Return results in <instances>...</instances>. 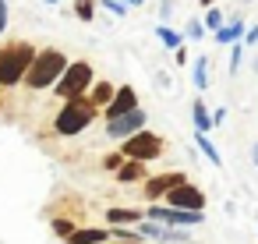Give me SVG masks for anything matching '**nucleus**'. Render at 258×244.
Segmentation results:
<instances>
[{"mask_svg": "<svg viewBox=\"0 0 258 244\" xmlns=\"http://www.w3.org/2000/svg\"><path fill=\"white\" fill-rule=\"evenodd\" d=\"M4 29H8V4L0 0V36H4Z\"/></svg>", "mask_w": 258, "mask_h": 244, "instance_id": "nucleus-26", "label": "nucleus"}, {"mask_svg": "<svg viewBox=\"0 0 258 244\" xmlns=\"http://www.w3.org/2000/svg\"><path fill=\"white\" fill-rule=\"evenodd\" d=\"M163 152V142H159V135H152V131H135L131 138H124V156L127 159H142V163H149V159H156Z\"/></svg>", "mask_w": 258, "mask_h": 244, "instance_id": "nucleus-6", "label": "nucleus"}, {"mask_svg": "<svg viewBox=\"0 0 258 244\" xmlns=\"http://www.w3.org/2000/svg\"><path fill=\"white\" fill-rule=\"evenodd\" d=\"M177 184H184V173H159V177L145 180V195H149V198H159V195H166V191L177 188Z\"/></svg>", "mask_w": 258, "mask_h": 244, "instance_id": "nucleus-10", "label": "nucleus"}, {"mask_svg": "<svg viewBox=\"0 0 258 244\" xmlns=\"http://www.w3.org/2000/svg\"><path fill=\"white\" fill-rule=\"evenodd\" d=\"M89 85H92V68H89L85 60H75V64H68L64 75L53 82V92L64 96V99H75V96H82Z\"/></svg>", "mask_w": 258, "mask_h": 244, "instance_id": "nucleus-4", "label": "nucleus"}, {"mask_svg": "<svg viewBox=\"0 0 258 244\" xmlns=\"http://www.w3.org/2000/svg\"><path fill=\"white\" fill-rule=\"evenodd\" d=\"M251 163L258 166V142H254V149H251Z\"/></svg>", "mask_w": 258, "mask_h": 244, "instance_id": "nucleus-29", "label": "nucleus"}, {"mask_svg": "<svg viewBox=\"0 0 258 244\" xmlns=\"http://www.w3.org/2000/svg\"><path fill=\"white\" fill-rule=\"evenodd\" d=\"M75 15H78L82 22H92V15H96V8H92V0H78V4H75Z\"/></svg>", "mask_w": 258, "mask_h": 244, "instance_id": "nucleus-21", "label": "nucleus"}, {"mask_svg": "<svg viewBox=\"0 0 258 244\" xmlns=\"http://www.w3.org/2000/svg\"><path fill=\"white\" fill-rule=\"evenodd\" d=\"M191 117H195V131H212V117H209V110H205L202 99L191 103Z\"/></svg>", "mask_w": 258, "mask_h": 244, "instance_id": "nucleus-14", "label": "nucleus"}, {"mask_svg": "<svg viewBox=\"0 0 258 244\" xmlns=\"http://www.w3.org/2000/svg\"><path fill=\"white\" fill-rule=\"evenodd\" d=\"M64 68H68V57L60 50H39L25 71V82H29V89H53V82L64 75Z\"/></svg>", "mask_w": 258, "mask_h": 244, "instance_id": "nucleus-1", "label": "nucleus"}, {"mask_svg": "<svg viewBox=\"0 0 258 244\" xmlns=\"http://www.w3.org/2000/svg\"><path fill=\"white\" fill-rule=\"evenodd\" d=\"M202 36H205V25L191 18V22H187V39H202Z\"/></svg>", "mask_w": 258, "mask_h": 244, "instance_id": "nucleus-24", "label": "nucleus"}, {"mask_svg": "<svg viewBox=\"0 0 258 244\" xmlns=\"http://www.w3.org/2000/svg\"><path fill=\"white\" fill-rule=\"evenodd\" d=\"M120 163H124V152H120V156H106V170H117Z\"/></svg>", "mask_w": 258, "mask_h": 244, "instance_id": "nucleus-27", "label": "nucleus"}, {"mask_svg": "<svg viewBox=\"0 0 258 244\" xmlns=\"http://www.w3.org/2000/svg\"><path fill=\"white\" fill-rule=\"evenodd\" d=\"M99 240H106V230H75L68 237V244H99Z\"/></svg>", "mask_w": 258, "mask_h": 244, "instance_id": "nucleus-16", "label": "nucleus"}, {"mask_svg": "<svg viewBox=\"0 0 258 244\" xmlns=\"http://www.w3.org/2000/svg\"><path fill=\"white\" fill-rule=\"evenodd\" d=\"M202 4H205V8H212V4H216V0H202Z\"/></svg>", "mask_w": 258, "mask_h": 244, "instance_id": "nucleus-32", "label": "nucleus"}, {"mask_svg": "<svg viewBox=\"0 0 258 244\" xmlns=\"http://www.w3.org/2000/svg\"><path fill=\"white\" fill-rule=\"evenodd\" d=\"M240 64H244V46H240V39H237V43H230V71L237 75Z\"/></svg>", "mask_w": 258, "mask_h": 244, "instance_id": "nucleus-20", "label": "nucleus"}, {"mask_svg": "<svg viewBox=\"0 0 258 244\" xmlns=\"http://www.w3.org/2000/svg\"><path fill=\"white\" fill-rule=\"evenodd\" d=\"M53 230H57L60 237H71V233H75V226H71V219H53Z\"/></svg>", "mask_w": 258, "mask_h": 244, "instance_id": "nucleus-25", "label": "nucleus"}, {"mask_svg": "<svg viewBox=\"0 0 258 244\" xmlns=\"http://www.w3.org/2000/svg\"><path fill=\"white\" fill-rule=\"evenodd\" d=\"M191 78H195V89H198V92L209 89V60H205V57L195 60V75H191Z\"/></svg>", "mask_w": 258, "mask_h": 244, "instance_id": "nucleus-18", "label": "nucleus"}, {"mask_svg": "<svg viewBox=\"0 0 258 244\" xmlns=\"http://www.w3.org/2000/svg\"><path fill=\"white\" fill-rule=\"evenodd\" d=\"M124 4H127V8H142V4H145V0H124Z\"/></svg>", "mask_w": 258, "mask_h": 244, "instance_id": "nucleus-30", "label": "nucleus"}, {"mask_svg": "<svg viewBox=\"0 0 258 244\" xmlns=\"http://www.w3.org/2000/svg\"><path fill=\"white\" fill-rule=\"evenodd\" d=\"M166 202L177 205V209H205V195H202L198 188H191L187 180L177 184V188H170V191H166Z\"/></svg>", "mask_w": 258, "mask_h": 244, "instance_id": "nucleus-8", "label": "nucleus"}, {"mask_svg": "<svg viewBox=\"0 0 258 244\" xmlns=\"http://www.w3.org/2000/svg\"><path fill=\"white\" fill-rule=\"evenodd\" d=\"M99 244H131V240H99Z\"/></svg>", "mask_w": 258, "mask_h": 244, "instance_id": "nucleus-31", "label": "nucleus"}, {"mask_svg": "<svg viewBox=\"0 0 258 244\" xmlns=\"http://www.w3.org/2000/svg\"><path fill=\"white\" fill-rule=\"evenodd\" d=\"M244 22L237 18V22H230V25H223V29H216V43H223V46H230V43H237V39H244Z\"/></svg>", "mask_w": 258, "mask_h": 244, "instance_id": "nucleus-12", "label": "nucleus"}, {"mask_svg": "<svg viewBox=\"0 0 258 244\" xmlns=\"http://www.w3.org/2000/svg\"><path fill=\"white\" fill-rule=\"evenodd\" d=\"M149 219L166 226H198L205 223V209H177V205H149Z\"/></svg>", "mask_w": 258, "mask_h": 244, "instance_id": "nucleus-5", "label": "nucleus"}, {"mask_svg": "<svg viewBox=\"0 0 258 244\" xmlns=\"http://www.w3.org/2000/svg\"><path fill=\"white\" fill-rule=\"evenodd\" d=\"M92 120H96V103L75 96V99H68V106L57 113L53 128H57V135H82Z\"/></svg>", "mask_w": 258, "mask_h": 244, "instance_id": "nucleus-2", "label": "nucleus"}, {"mask_svg": "<svg viewBox=\"0 0 258 244\" xmlns=\"http://www.w3.org/2000/svg\"><path fill=\"white\" fill-rule=\"evenodd\" d=\"M205 25H209L212 32H216V29H223V15H219V8H216V4L209 8V18H205Z\"/></svg>", "mask_w": 258, "mask_h": 244, "instance_id": "nucleus-23", "label": "nucleus"}, {"mask_svg": "<svg viewBox=\"0 0 258 244\" xmlns=\"http://www.w3.org/2000/svg\"><path fill=\"white\" fill-rule=\"evenodd\" d=\"M142 128H145V110H142V106H135V110H127V113L106 120V135H110V138H131V135L142 131Z\"/></svg>", "mask_w": 258, "mask_h": 244, "instance_id": "nucleus-7", "label": "nucleus"}, {"mask_svg": "<svg viewBox=\"0 0 258 244\" xmlns=\"http://www.w3.org/2000/svg\"><path fill=\"white\" fill-rule=\"evenodd\" d=\"M106 219H110L113 226H127V223H138V219H142V212H138V209H110V212H106Z\"/></svg>", "mask_w": 258, "mask_h": 244, "instance_id": "nucleus-15", "label": "nucleus"}, {"mask_svg": "<svg viewBox=\"0 0 258 244\" xmlns=\"http://www.w3.org/2000/svg\"><path fill=\"white\" fill-rule=\"evenodd\" d=\"M195 145H198V152L209 159V166H223V156H219V149L209 142V131H195Z\"/></svg>", "mask_w": 258, "mask_h": 244, "instance_id": "nucleus-11", "label": "nucleus"}, {"mask_svg": "<svg viewBox=\"0 0 258 244\" xmlns=\"http://www.w3.org/2000/svg\"><path fill=\"white\" fill-rule=\"evenodd\" d=\"M142 173H145V166H142V159H131V163H127V166H124V163H120V166H117V177H120V180H124V184H131V180H138V177H142Z\"/></svg>", "mask_w": 258, "mask_h": 244, "instance_id": "nucleus-17", "label": "nucleus"}, {"mask_svg": "<svg viewBox=\"0 0 258 244\" xmlns=\"http://www.w3.org/2000/svg\"><path fill=\"white\" fill-rule=\"evenodd\" d=\"M32 57H36V46H29V43H11L8 50H0V85H18L25 78Z\"/></svg>", "mask_w": 258, "mask_h": 244, "instance_id": "nucleus-3", "label": "nucleus"}, {"mask_svg": "<svg viewBox=\"0 0 258 244\" xmlns=\"http://www.w3.org/2000/svg\"><path fill=\"white\" fill-rule=\"evenodd\" d=\"M135 106H138V96H135L131 85L113 89V99L106 103V120H110V117H120V113H127V110H135Z\"/></svg>", "mask_w": 258, "mask_h": 244, "instance_id": "nucleus-9", "label": "nucleus"}, {"mask_svg": "<svg viewBox=\"0 0 258 244\" xmlns=\"http://www.w3.org/2000/svg\"><path fill=\"white\" fill-rule=\"evenodd\" d=\"M110 99H113V89H110L106 82H99V85L92 89V103H96V106H106Z\"/></svg>", "mask_w": 258, "mask_h": 244, "instance_id": "nucleus-19", "label": "nucleus"}, {"mask_svg": "<svg viewBox=\"0 0 258 244\" xmlns=\"http://www.w3.org/2000/svg\"><path fill=\"white\" fill-rule=\"evenodd\" d=\"M244 43H247V46H254V43H258V25H254V29H247V32H244Z\"/></svg>", "mask_w": 258, "mask_h": 244, "instance_id": "nucleus-28", "label": "nucleus"}, {"mask_svg": "<svg viewBox=\"0 0 258 244\" xmlns=\"http://www.w3.org/2000/svg\"><path fill=\"white\" fill-rule=\"evenodd\" d=\"M156 39H159L166 50H177V46H184V36H180V32H173L170 25H156Z\"/></svg>", "mask_w": 258, "mask_h": 244, "instance_id": "nucleus-13", "label": "nucleus"}, {"mask_svg": "<svg viewBox=\"0 0 258 244\" xmlns=\"http://www.w3.org/2000/svg\"><path fill=\"white\" fill-rule=\"evenodd\" d=\"M103 8H106L110 15H117V18L127 15V4H124V0H103Z\"/></svg>", "mask_w": 258, "mask_h": 244, "instance_id": "nucleus-22", "label": "nucleus"}]
</instances>
